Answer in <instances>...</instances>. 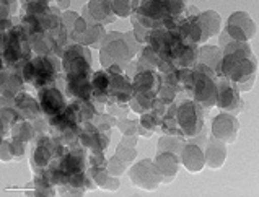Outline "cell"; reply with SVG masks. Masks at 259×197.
<instances>
[{"label": "cell", "mask_w": 259, "mask_h": 197, "mask_svg": "<svg viewBox=\"0 0 259 197\" xmlns=\"http://www.w3.org/2000/svg\"><path fill=\"white\" fill-rule=\"evenodd\" d=\"M88 174L96 182V186L100 189H106V191H117V187L121 186V181L117 176H113L106 166H90Z\"/></svg>", "instance_id": "cell-28"}, {"label": "cell", "mask_w": 259, "mask_h": 197, "mask_svg": "<svg viewBox=\"0 0 259 197\" xmlns=\"http://www.w3.org/2000/svg\"><path fill=\"white\" fill-rule=\"evenodd\" d=\"M117 127L122 130L124 135H137L140 132V122L125 119V118L117 121Z\"/></svg>", "instance_id": "cell-37"}, {"label": "cell", "mask_w": 259, "mask_h": 197, "mask_svg": "<svg viewBox=\"0 0 259 197\" xmlns=\"http://www.w3.org/2000/svg\"><path fill=\"white\" fill-rule=\"evenodd\" d=\"M186 145V138L184 137H175V135H163L158 140V153H173V155L180 157L183 147Z\"/></svg>", "instance_id": "cell-31"}, {"label": "cell", "mask_w": 259, "mask_h": 197, "mask_svg": "<svg viewBox=\"0 0 259 197\" xmlns=\"http://www.w3.org/2000/svg\"><path fill=\"white\" fill-rule=\"evenodd\" d=\"M48 124L51 134L59 142H62L65 145L77 142L80 135V126H82V118H80L75 101L67 105V108L62 113L53 116V118H48Z\"/></svg>", "instance_id": "cell-7"}, {"label": "cell", "mask_w": 259, "mask_h": 197, "mask_svg": "<svg viewBox=\"0 0 259 197\" xmlns=\"http://www.w3.org/2000/svg\"><path fill=\"white\" fill-rule=\"evenodd\" d=\"M56 7H61V10L67 12V9L70 7V2H69V0H65V2H64V0H59V2H56Z\"/></svg>", "instance_id": "cell-40"}, {"label": "cell", "mask_w": 259, "mask_h": 197, "mask_svg": "<svg viewBox=\"0 0 259 197\" xmlns=\"http://www.w3.org/2000/svg\"><path fill=\"white\" fill-rule=\"evenodd\" d=\"M183 91L188 98L196 101L202 109H210L217 101V86L215 78H210L201 72L191 69L186 80L183 82Z\"/></svg>", "instance_id": "cell-8"}, {"label": "cell", "mask_w": 259, "mask_h": 197, "mask_svg": "<svg viewBox=\"0 0 259 197\" xmlns=\"http://www.w3.org/2000/svg\"><path fill=\"white\" fill-rule=\"evenodd\" d=\"M53 7L46 0H28L21 2V15H42L48 13Z\"/></svg>", "instance_id": "cell-34"}, {"label": "cell", "mask_w": 259, "mask_h": 197, "mask_svg": "<svg viewBox=\"0 0 259 197\" xmlns=\"http://www.w3.org/2000/svg\"><path fill=\"white\" fill-rule=\"evenodd\" d=\"M64 86H65V93L67 96L72 100H78V101H92L93 100V93H92V78L85 77V75H70L64 74Z\"/></svg>", "instance_id": "cell-20"}, {"label": "cell", "mask_w": 259, "mask_h": 197, "mask_svg": "<svg viewBox=\"0 0 259 197\" xmlns=\"http://www.w3.org/2000/svg\"><path fill=\"white\" fill-rule=\"evenodd\" d=\"M204 157H205L207 166L212 168V170H219V168L224 166L227 160V143L210 135V138L207 140V145H205Z\"/></svg>", "instance_id": "cell-25"}, {"label": "cell", "mask_w": 259, "mask_h": 197, "mask_svg": "<svg viewBox=\"0 0 259 197\" xmlns=\"http://www.w3.org/2000/svg\"><path fill=\"white\" fill-rule=\"evenodd\" d=\"M109 74V91L108 105H117L125 108L132 98V80L125 74L121 65H111L106 69Z\"/></svg>", "instance_id": "cell-11"}, {"label": "cell", "mask_w": 259, "mask_h": 197, "mask_svg": "<svg viewBox=\"0 0 259 197\" xmlns=\"http://www.w3.org/2000/svg\"><path fill=\"white\" fill-rule=\"evenodd\" d=\"M10 150H12V157L13 160H21L25 157L26 149H25V142L18 140V138L10 137Z\"/></svg>", "instance_id": "cell-38"}, {"label": "cell", "mask_w": 259, "mask_h": 197, "mask_svg": "<svg viewBox=\"0 0 259 197\" xmlns=\"http://www.w3.org/2000/svg\"><path fill=\"white\" fill-rule=\"evenodd\" d=\"M240 132V121L236 116L220 113L212 121V135L225 143H235Z\"/></svg>", "instance_id": "cell-16"}, {"label": "cell", "mask_w": 259, "mask_h": 197, "mask_svg": "<svg viewBox=\"0 0 259 197\" xmlns=\"http://www.w3.org/2000/svg\"><path fill=\"white\" fill-rule=\"evenodd\" d=\"M194 20L199 28V33H201V44H204L209 38H213V36L220 34L222 18L217 12H213V10L199 12V15H196Z\"/></svg>", "instance_id": "cell-21"}, {"label": "cell", "mask_w": 259, "mask_h": 197, "mask_svg": "<svg viewBox=\"0 0 259 197\" xmlns=\"http://www.w3.org/2000/svg\"><path fill=\"white\" fill-rule=\"evenodd\" d=\"M83 13L101 26L116 21V15L113 13V9H111L109 0H93V2H88L83 9Z\"/></svg>", "instance_id": "cell-23"}, {"label": "cell", "mask_w": 259, "mask_h": 197, "mask_svg": "<svg viewBox=\"0 0 259 197\" xmlns=\"http://www.w3.org/2000/svg\"><path fill=\"white\" fill-rule=\"evenodd\" d=\"M160 122H161V119L157 118L155 114H152L150 111L149 113H144L142 118H140V126H142V129L149 130V132H152V134L158 129Z\"/></svg>", "instance_id": "cell-36"}, {"label": "cell", "mask_w": 259, "mask_h": 197, "mask_svg": "<svg viewBox=\"0 0 259 197\" xmlns=\"http://www.w3.org/2000/svg\"><path fill=\"white\" fill-rule=\"evenodd\" d=\"M180 162L183 166L186 168L191 173H199L204 170L205 166V157H204V150L199 147L197 143L186 142V145L181 150L180 155Z\"/></svg>", "instance_id": "cell-22"}, {"label": "cell", "mask_w": 259, "mask_h": 197, "mask_svg": "<svg viewBox=\"0 0 259 197\" xmlns=\"http://www.w3.org/2000/svg\"><path fill=\"white\" fill-rule=\"evenodd\" d=\"M176 121L183 132V137L192 138L204 130V109L196 101L188 98L178 105Z\"/></svg>", "instance_id": "cell-9"}, {"label": "cell", "mask_w": 259, "mask_h": 197, "mask_svg": "<svg viewBox=\"0 0 259 197\" xmlns=\"http://www.w3.org/2000/svg\"><path fill=\"white\" fill-rule=\"evenodd\" d=\"M0 158H2V162H10V160H13L9 138H4L2 140V153H0Z\"/></svg>", "instance_id": "cell-39"}, {"label": "cell", "mask_w": 259, "mask_h": 197, "mask_svg": "<svg viewBox=\"0 0 259 197\" xmlns=\"http://www.w3.org/2000/svg\"><path fill=\"white\" fill-rule=\"evenodd\" d=\"M153 163L158 168L161 176H163V182H171L176 178L178 166H180V157H176L173 153H168V152L157 153Z\"/></svg>", "instance_id": "cell-26"}, {"label": "cell", "mask_w": 259, "mask_h": 197, "mask_svg": "<svg viewBox=\"0 0 259 197\" xmlns=\"http://www.w3.org/2000/svg\"><path fill=\"white\" fill-rule=\"evenodd\" d=\"M57 142H59L57 138H54L53 135H46V134H39V137L34 140L33 153H31V165L36 173L49 168L51 162H53V158H54Z\"/></svg>", "instance_id": "cell-15"}, {"label": "cell", "mask_w": 259, "mask_h": 197, "mask_svg": "<svg viewBox=\"0 0 259 197\" xmlns=\"http://www.w3.org/2000/svg\"><path fill=\"white\" fill-rule=\"evenodd\" d=\"M38 101L41 106V111L46 118H53L57 116L59 113H62L67 103H65V98L62 91L57 88V86H49V88H42L38 91Z\"/></svg>", "instance_id": "cell-19"}, {"label": "cell", "mask_w": 259, "mask_h": 197, "mask_svg": "<svg viewBox=\"0 0 259 197\" xmlns=\"http://www.w3.org/2000/svg\"><path fill=\"white\" fill-rule=\"evenodd\" d=\"M197 62L207 65L209 69L220 75V64H222V49L217 46H201L197 53Z\"/></svg>", "instance_id": "cell-30"}, {"label": "cell", "mask_w": 259, "mask_h": 197, "mask_svg": "<svg viewBox=\"0 0 259 197\" xmlns=\"http://www.w3.org/2000/svg\"><path fill=\"white\" fill-rule=\"evenodd\" d=\"M23 78H21L17 72L12 69V72H9V69L2 70V96L4 100H15V96L23 91Z\"/></svg>", "instance_id": "cell-27"}, {"label": "cell", "mask_w": 259, "mask_h": 197, "mask_svg": "<svg viewBox=\"0 0 259 197\" xmlns=\"http://www.w3.org/2000/svg\"><path fill=\"white\" fill-rule=\"evenodd\" d=\"M215 86H217V101L215 106L220 109L222 113H228L236 116L243 109V100L241 93L236 88V85L232 83L230 80L224 77L215 78Z\"/></svg>", "instance_id": "cell-13"}, {"label": "cell", "mask_w": 259, "mask_h": 197, "mask_svg": "<svg viewBox=\"0 0 259 197\" xmlns=\"http://www.w3.org/2000/svg\"><path fill=\"white\" fill-rule=\"evenodd\" d=\"M62 72L65 75H85L93 78V69H92V54L88 47L80 44H69L64 49L62 57Z\"/></svg>", "instance_id": "cell-10"}, {"label": "cell", "mask_w": 259, "mask_h": 197, "mask_svg": "<svg viewBox=\"0 0 259 197\" xmlns=\"http://www.w3.org/2000/svg\"><path fill=\"white\" fill-rule=\"evenodd\" d=\"M222 49L220 75L236 85L240 93L249 91L256 80L257 62L248 42L232 41L222 33L219 38Z\"/></svg>", "instance_id": "cell-1"}, {"label": "cell", "mask_w": 259, "mask_h": 197, "mask_svg": "<svg viewBox=\"0 0 259 197\" xmlns=\"http://www.w3.org/2000/svg\"><path fill=\"white\" fill-rule=\"evenodd\" d=\"M108 91H109V74L106 69H101L98 72H95L92 78V93L93 100L98 103L108 105Z\"/></svg>", "instance_id": "cell-29"}, {"label": "cell", "mask_w": 259, "mask_h": 197, "mask_svg": "<svg viewBox=\"0 0 259 197\" xmlns=\"http://www.w3.org/2000/svg\"><path fill=\"white\" fill-rule=\"evenodd\" d=\"M34 134H36L34 126H31V124L28 122V119L23 118V119H20V121L13 126L10 137L18 138V140L28 143V142H31L33 138H34Z\"/></svg>", "instance_id": "cell-32"}, {"label": "cell", "mask_w": 259, "mask_h": 197, "mask_svg": "<svg viewBox=\"0 0 259 197\" xmlns=\"http://www.w3.org/2000/svg\"><path fill=\"white\" fill-rule=\"evenodd\" d=\"M140 46L142 44L137 42L134 33L108 31L100 47V61L103 69H108L111 65H121L124 69L132 62Z\"/></svg>", "instance_id": "cell-4"}, {"label": "cell", "mask_w": 259, "mask_h": 197, "mask_svg": "<svg viewBox=\"0 0 259 197\" xmlns=\"http://www.w3.org/2000/svg\"><path fill=\"white\" fill-rule=\"evenodd\" d=\"M17 74L23 78L25 85H31L36 90L57 86L61 80L62 62L57 56H34L31 61L23 62L13 69Z\"/></svg>", "instance_id": "cell-3"}, {"label": "cell", "mask_w": 259, "mask_h": 197, "mask_svg": "<svg viewBox=\"0 0 259 197\" xmlns=\"http://www.w3.org/2000/svg\"><path fill=\"white\" fill-rule=\"evenodd\" d=\"M139 2H129V0H111V9L116 18H127L137 10Z\"/></svg>", "instance_id": "cell-35"}, {"label": "cell", "mask_w": 259, "mask_h": 197, "mask_svg": "<svg viewBox=\"0 0 259 197\" xmlns=\"http://www.w3.org/2000/svg\"><path fill=\"white\" fill-rule=\"evenodd\" d=\"M161 88V74L158 70H139L132 77V94H150L157 96Z\"/></svg>", "instance_id": "cell-18"}, {"label": "cell", "mask_w": 259, "mask_h": 197, "mask_svg": "<svg viewBox=\"0 0 259 197\" xmlns=\"http://www.w3.org/2000/svg\"><path fill=\"white\" fill-rule=\"evenodd\" d=\"M111 135L105 130H98L92 122H83L80 126L78 142L90 152H106L109 147Z\"/></svg>", "instance_id": "cell-17"}, {"label": "cell", "mask_w": 259, "mask_h": 197, "mask_svg": "<svg viewBox=\"0 0 259 197\" xmlns=\"http://www.w3.org/2000/svg\"><path fill=\"white\" fill-rule=\"evenodd\" d=\"M222 33L232 41L248 42L256 34V23L246 12H235L228 18L225 30Z\"/></svg>", "instance_id": "cell-14"}, {"label": "cell", "mask_w": 259, "mask_h": 197, "mask_svg": "<svg viewBox=\"0 0 259 197\" xmlns=\"http://www.w3.org/2000/svg\"><path fill=\"white\" fill-rule=\"evenodd\" d=\"M12 106L17 109V111L23 116L25 119H31L36 121L41 118V106H39V101L38 98L31 96L29 93H26L25 90L20 91L17 96H15Z\"/></svg>", "instance_id": "cell-24"}, {"label": "cell", "mask_w": 259, "mask_h": 197, "mask_svg": "<svg viewBox=\"0 0 259 197\" xmlns=\"http://www.w3.org/2000/svg\"><path fill=\"white\" fill-rule=\"evenodd\" d=\"M140 25L152 30H178L180 23L188 17L186 4L180 0H145L139 2L137 10L132 13Z\"/></svg>", "instance_id": "cell-2"}, {"label": "cell", "mask_w": 259, "mask_h": 197, "mask_svg": "<svg viewBox=\"0 0 259 197\" xmlns=\"http://www.w3.org/2000/svg\"><path fill=\"white\" fill-rule=\"evenodd\" d=\"M33 59V47L29 44L26 30L21 25L13 26L2 36L4 69H15L17 65Z\"/></svg>", "instance_id": "cell-6"}, {"label": "cell", "mask_w": 259, "mask_h": 197, "mask_svg": "<svg viewBox=\"0 0 259 197\" xmlns=\"http://www.w3.org/2000/svg\"><path fill=\"white\" fill-rule=\"evenodd\" d=\"M62 21L69 34V44H80L96 49L101 47V41L106 34L105 26L95 23L85 13L78 15V13L70 10L62 13Z\"/></svg>", "instance_id": "cell-5"}, {"label": "cell", "mask_w": 259, "mask_h": 197, "mask_svg": "<svg viewBox=\"0 0 259 197\" xmlns=\"http://www.w3.org/2000/svg\"><path fill=\"white\" fill-rule=\"evenodd\" d=\"M129 179L134 186L144 191H153L157 189L161 182H163V176L158 171V168L155 166L153 160L145 158L142 162L136 163L129 170Z\"/></svg>", "instance_id": "cell-12"}, {"label": "cell", "mask_w": 259, "mask_h": 197, "mask_svg": "<svg viewBox=\"0 0 259 197\" xmlns=\"http://www.w3.org/2000/svg\"><path fill=\"white\" fill-rule=\"evenodd\" d=\"M20 119H23V116H21L13 106H12V108H4V109H2V126H4L2 137H4V138H9V137H10L13 126H15V124H17Z\"/></svg>", "instance_id": "cell-33"}]
</instances>
